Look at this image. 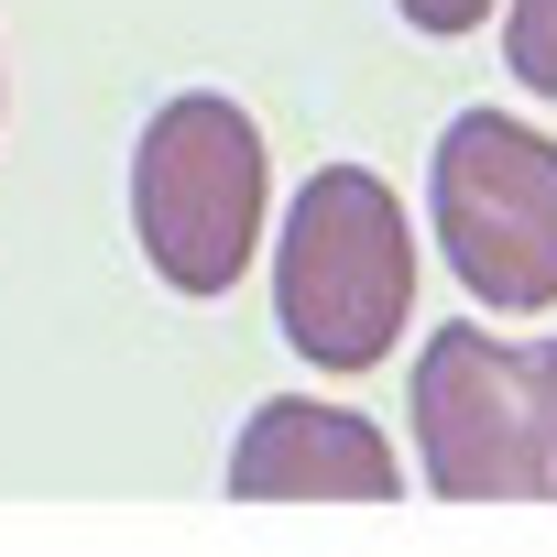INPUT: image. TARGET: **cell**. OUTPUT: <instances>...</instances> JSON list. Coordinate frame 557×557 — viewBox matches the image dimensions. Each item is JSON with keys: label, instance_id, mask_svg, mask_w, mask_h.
<instances>
[{"label": "cell", "instance_id": "3957f363", "mask_svg": "<svg viewBox=\"0 0 557 557\" xmlns=\"http://www.w3.org/2000/svg\"><path fill=\"white\" fill-rule=\"evenodd\" d=\"M262 208H273V164H262V132H251L240 99L186 88L143 121V143H132V240L175 296H230L240 285V262L262 240Z\"/></svg>", "mask_w": 557, "mask_h": 557}, {"label": "cell", "instance_id": "52a82bcc", "mask_svg": "<svg viewBox=\"0 0 557 557\" xmlns=\"http://www.w3.org/2000/svg\"><path fill=\"white\" fill-rule=\"evenodd\" d=\"M394 12H405L416 34H437V45H448V34H481V23H492V0H394Z\"/></svg>", "mask_w": 557, "mask_h": 557}, {"label": "cell", "instance_id": "6da1fadb", "mask_svg": "<svg viewBox=\"0 0 557 557\" xmlns=\"http://www.w3.org/2000/svg\"><path fill=\"white\" fill-rule=\"evenodd\" d=\"M405 307H416V230L394 186L372 164H318L273 240V318H285L296 361L372 372L405 339Z\"/></svg>", "mask_w": 557, "mask_h": 557}, {"label": "cell", "instance_id": "5b68a950", "mask_svg": "<svg viewBox=\"0 0 557 557\" xmlns=\"http://www.w3.org/2000/svg\"><path fill=\"white\" fill-rule=\"evenodd\" d=\"M230 492L240 503H394L405 470L383 448V426L339 416V405H262L230 437Z\"/></svg>", "mask_w": 557, "mask_h": 557}, {"label": "cell", "instance_id": "277c9868", "mask_svg": "<svg viewBox=\"0 0 557 557\" xmlns=\"http://www.w3.org/2000/svg\"><path fill=\"white\" fill-rule=\"evenodd\" d=\"M426 208H437V251L459 262L470 307H503V318L557 307V143L546 132L503 110H459L437 132Z\"/></svg>", "mask_w": 557, "mask_h": 557}, {"label": "cell", "instance_id": "8992f818", "mask_svg": "<svg viewBox=\"0 0 557 557\" xmlns=\"http://www.w3.org/2000/svg\"><path fill=\"white\" fill-rule=\"evenodd\" d=\"M503 66H513V88L557 99V0H513L503 12Z\"/></svg>", "mask_w": 557, "mask_h": 557}, {"label": "cell", "instance_id": "7a4b0ae2", "mask_svg": "<svg viewBox=\"0 0 557 557\" xmlns=\"http://www.w3.org/2000/svg\"><path fill=\"white\" fill-rule=\"evenodd\" d=\"M416 470L448 503H557V339L437 329L416 350Z\"/></svg>", "mask_w": 557, "mask_h": 557}]
</instances>
